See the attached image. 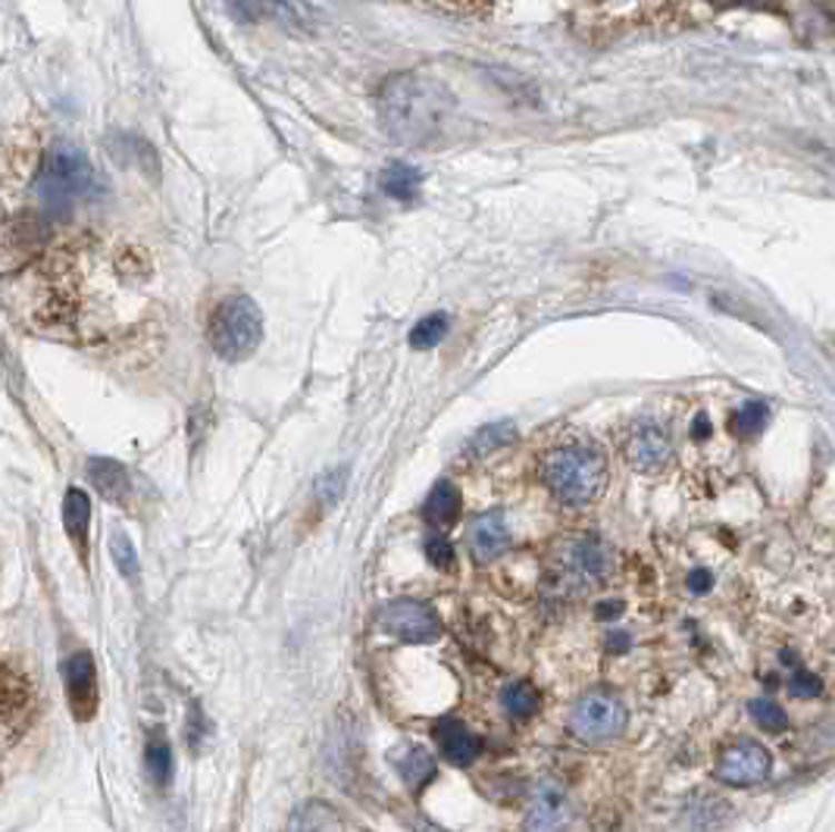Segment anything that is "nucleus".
<instances>
[{
    "instance_id": "f257e3e1",
    "label": "nucleus",
    "mask_w": 835,
    "mask_h": 832,
    "mask_svg": "<svg viewBox=\"0 0 835 832\" xmlns=\"http://www.w3.org/2000/svg\"><path fill=\"white\" fill-rule=\"evenodd\" d=\"M454 98L445 85L404 72L388 79L379 95V113L388 135L401 145H429L451 117Z\"/></svg>"
},
{
    "instance_id": "f03ea898",
    "label": "nucleus",
    "mask_w": 835,
    "mask_h": 832,
    "mask_svg": "<svg viewBox=\"0 0 835 832\" xmlns=\"http://www.w3.org/2000/svg\"><path fill=\"white\" fill-rule=\"evenodd\" d=\"M101 188V176L91 167L88 153L72 145H57L48 150L34 179V195L48 217H69L76 204L95 200Z\"/></svg>"
},
{
    "instance_id": "7ed1b4c3",
    "label": "nucleus",
    "mask_w": 835,
    "mask_h": 832,
    "mask_svg": "<svg viewBox=\"0 0 835 832\" xmlns=\"http://www.w3.org/2000/svg\"><path fill=\"white\" fill-rule=\"evenodd\" d=\"M541 479L551 488L554 498L569 507H585L602 495L607 483V460L602 450L588 445H567L548 454L541 466Z\"/></svg>"
},
{
    "instance_id": "20e7f679",
    "label": "nucleus",
    "mask_w": 835,
    "mask_h": 832,
    "mask_svg": "<svg viewBox=\"0 0 835 832\" xmlns=\"http://www.w3.org/2000/svg\"><path fill=\"white\" fill-rule=\"evenodd\" d=\"M210 345L222 360H248L264 341V314L251 298L235 295L219 300L217 310L210 314Z\"/></svg>"
},
{
    "instance_id": "39448f33",
    "label": "nucleus",
    "mask_w": 835,
    "mask_h": 832,
    "mask_svg": "<svg viewBox=\"0 0 835 832\" xmlns=\"http://www.w3.org/2000/svg\"><path fill=\"white\" fill-rule=\"evenodd\" d=\"M623 726H626V707L617 695L604 689L585 692L569 714V730L583 742H607L623 733Z\"/></svg>"
},
{
    "instance_id": "423d86ee",
    "label": "nucleus",
    "mask_w": 835,
    "mask_h": 832,
    "mask_svg": "<svg viewBox=\"0 0 835 832\" xmlns=\"http://www.w3.org/2000/svg\"><path fill=\"white\" fill-rule=\"evenodd\" d=\"M379 630L401 642H414V645H423V642H433L441 633V623L429 604L423 601H391L379 611Z\"/></svg>"
},
{
    "instance_id": "0eeeda50",
    "label": "nucleus",
    "mask_w": 835,
    "mask_h": 832,
    "mask_svg": "<svg viewBox=\"0 0 835 832\" xmlns=\"http://www.w3.org/2000/svg\"><path fill=\"white\" fill-rule=\"evenodd\" d=\"M44 241H48L44 219L22 214V217L3 222L0 226V269L22 267L29 257H34L38 250L44 248Z\"/></svg>"
},
{
    "instance_id": "6e6552de",
    "label": "nucleus",
    "mask_w": 835,
    "mask_h": 832,
    "mask_svg": "<svg viewBox=\"0 0 835 832\" xmlns=\"http://www.w3.org/2000/svg\"><path fill=\"white\" fill-rule=\"evenodd\" d=\"M769 751L757 742H738L719 754L714 776L726 785H757L769 776Z\"/></svg>"
},
{
    "instance_id": "1a4fd4ad",
    "label": "nucleus",
    "mask_w": 835,
    "mask_h": 832,
    "mask_svg": "<svg viewBox=\"0 0 835 832\" xmlns=\"http://www.w3.org/2000/svg\"><path fill=\"white\" fill-rule=\"evenodd\" d=\"M63 683H67L69 711L76 720L88 723L98 714V670L88 651H76L63 664Z\"/></svg>"
},
{
    "instance_id": "9d476101",
    "label": "nucleus",
    "mask_w": 835,
    "mask_h": 832,
    "mask_svg": "<svg viewBox=\"0 0 835 832\" xmlns=\"http://www.w3.org/2000/svg\"><path fill=\"white\" fill-rule=\"evenodd\" d=\"M569 826V808L560 789L551 783H545L535 792L533 808L526 814L523 832H567Z\"/></svg>"
},
{
    "instance_id": "9b49d317",
    "label": "nucleus",
    "mask_w": 835,
    "mask_h": 832,
    "mask_svg": "<svg viewBox=\"0 0 835 832\" xmlns=\"http://www.w3.org/2000/svg\"><path fill=\"white\" fill-rule=\"evenodd\" d=\"M469 551L479 564H488L495 557H501L507 545H510V529H507V519L498 511L491 514L476 516V523L469 526Z\"/></svg>"
},
{
    "instance_id": "f8f14e48",
    "label": "nucleus",
    "mask_w": 835,
    "mask_h": 832,
    "mask_svg": "<svg viewBox=\"0 0 835 832\" xmlns=\"http://www.w3.org/2000/svg\"><path fill=\"white\" fill-rule=\"evenodd\" d=\"M435 742H438L441 757H448L457 766L473 764L479 757V751H483V742L469 733L460 720H438L435 723Z\"/></svg>"
},
{
    "instance_id": "ddd939ff",
    "label": "nucleus",
    "mask_w": 835,
    "mask_h": 832,
    "mask_svg": "<svg viewBox=\"0 0 835 832\" xmlns=\"http://www.w3.org/2000/svg\"><path fill=\"white\" fill-rule=\"evenodd\" d=\"M669 450L673 448H669L667 433L660 426H654V423H642L635 429L633 442H629V460H633L635 469L654 473V469H660V466L667 464Z\"/></svg>"
},
{
    "instance_id": "4468645a",
    "label": "nucleus",
    "mask_w": 835,
    "mask_h": 832,
    "mask_svg": "<svg viewBox=\"0 0 835 832\" xmlns=\"http://www.w3.org/2000/svg\"><path fill=\"white\" fill-rule=\"evenodd\" d=\"M88 479L98 488V495L110 504H126L132 492V476L129 469L113 460V457H91L88 460Z\"/></svg>"
},
{
    "instance_id": "2eb2a0df",
    "label": "nucleus",
    "mask_w": 835,
    "mask_h": 832,
    "mask_svg": "<svg viewBox=\"0 0 835 832\" xmlns=\"http://www.w3.org/2000/svg\"><path fill=\"white\" fill-rule=\"evenodd\" d=\"M423 516H426V523L435 526V529H448L457 523V516H460V492L454 488L451 483H435V488L429 492V498H426V507H423Z\"/></svg>"
},
{
    "instance_id": "dca6fc26",
    "label": "nucleus",
    "mask_w": 835,
    "mask_h": 832,
    "mask_svg": "<svg viewBox=\"0 0 835 832\" xmlns=\"http://www.w3.org/2000/svg\"><path fill=\"white\" fill-rule=\"evenodd\" d=\"M88 523H91V501L82 488H69L63 501V526H67L69 542L79 548L82 557L88 548Z\"/></svg>"
},
{
    "instance_id": "f3484780",
    "label": "nucleus",
    "mask_w": 835,
    "mask_h": 832,
    "mask_svg": "<svg viewBox=\"0 0 835 832\" xmlns=\"http://www.w3.org/2000/svg\"><path fill=\"white\" fill-rule=\"evenodd\" d=\"M288 832H345V820L338 816L332 804L310 801V804H304L301 811L291 816Z\"/></svg>"
},
{
    "instance_id": "a211bd4d",
    "label": "nucleus",
    "mask_w": 835,
    "mask_h": 832,
    "mask_svg": "<svg viewBox=\"0 0 835 832\" xmlns=\"http://www.w3.org/2000/svg\"><path fill=\"white\" fill-rule=\"evenodd\" d=\"M419 185H423V172L410 164H391L382 172V191L395 200H417Z\"/></svg>"
},
{
    "instance_id": "6ab92c4d",
    "label": "nucleus",
    "mask_w": 835,
    "mask_h": 832,
    "mask_svg": "<svg viewBox=\"0 0 835 832\" xmlns=\"http://www.w3.org/2000/svg\"><path fill=\"white\" fill-rule=\"evenodd\" d=\"M29 704V683L13 666L0 664V716H17Z\"/></svg>"
},
{
    "instance_id": "aec40b11",
    "label": "nucleus",
    "mask_w": 835,
    "mask_h": 832,
    "mask_svg": "<svg viewBox=\"0 0 835 832\" xmlns=\"http://www.w3.org/2000/svg\"><path fill=\"white\" fill-rule=\"evenodd\" d=\"M395 764H398V773H401V780L410 789H423L435 776L433 754L423 749H407Z\"/></svg>"
},
{
    "instance_id": "412c9836",
    "label": "nucleus",
    "mask_w": 835,
    "mask_h": 832,
    "mask_svg": "<svg viewBox=\"0 0 835 832\" xmlns=\"http://www.w3.org/2000/svg\"><path fill=\"white\" fill-rule=\"evenodd\" d=\"M573 564L576 569L588 576V580H604L607 576V569H610V554L604 548L602 542H595V538H588V542H579L576 551H573Z\"/></svg>"
},
{
    "instance_id": "4be33fe9",
    "label": "nucleus",
    "mask_w": 835,
    "mask_h": 832,
    "mask_svg": "<svg viewBox=\"0 0 835 832\" xmlns=\"http://www.w3.org/2000/svg\"><path fill=\"white\" fill-rule=\"evenodd\" d=\"M501 707L507 711V716L526 720V716H533L538 711V692L529 683H523V680L507 683L501 689Z\"/></svg>"
},
{
    "instance_id": "5701e85b",
    "label": "nucleus",
    "mask_w": 835,
    "mask_h": 832,
    "mask_svg": "<svg viewBox=\"0 0 835 832\" xmlns=\"http://www.w3.org/2000/svg\"><path fill=\"white\" fill-rule=\"evenodd\" d=\"M514 438H517V429L510 423H491V426H483L479 433L473 435L469 450L473 454H495V450L507 448Z\"/></svg>"
},
{
    "instance_id": "b1692460",
    "label": "nucleus",
    "mask_w": 835,
    "mask_h": 832,
    "mask_svg": "<svg viewBox=\"0 0 835 832\" xmlns=\"http://www.w3.org/2000/svg\"><path fill=\"white\" fill-rule=\"evenodd\" d=\"M445 335H448V317H445V314H433V317L419 319L417 326H414V333H410V348L429 350L435 348Z\"/></svg>"
},
{
    "instance_id": "393cba45",
    "label": "nucleus",
    "mask_w": 835,
    "mask_h": 832,
    "mask_svg": "<svg viewBox=\"0 0 835 832\" xmlns=\"http://www.w3.org/2000/svg\"><path fill=\"white\" fill-rule=\"evenodd\" d=\"M748 711H752L754 716V723L764 730V733H783L785 726H788V716H785V711L776 704V701H769V699H757L748 704Z\"/></svg>"
},
{
    "instance_id": "a878e982",
    "label": "nucleus",
    "mask_w": 835,
    "mask_h": 832,
    "mask_svg": "<svg viewBox=\"0 0 835 832\" xmlns=\"http://www.w3.org/2000/svg\"><path fill=\"white\" fill-rule=\"evenodd\" d=\"M267 17L282 19L285 29H295V32H301L310 26V17H314V7H307V3H276V7H260Z\"/></svg>"
},
{
    "instance_id": "bb28decb",
    "label": "nucleus",
    "mask_w": 835,
    "mask_h": 832,
    "mask_svg": "<svg viewBox=\"0 0 835 832\" xmlns=\"http://www.w3.org/2000/svg\"><path fill=\"white\" fill-rule=\"evenodd\" d=\"M148 766H151L157 783H169V773H172V751H169L163 735H153L151 742H148Z\"/></svg>"
},
{
    "instance_id": "cd10ccee",
    "label": "nucleus",
    "mask_w": 835,
    "mask_h": 832,
    "mask_svg": "<svg viewBox=\"0 0 835 832\" xmlns=\"http://www.w3.org/2000/svg\"><path fill=\"white\" fill-rule=\"evenodd\" d=\"M110 554H113V561H117L119 573H122V576H129V580H135V576H138V554H135L132 542H129V535H126V533L110 535Z\"/></svg>"
},
{
    "instance_id": "c85d7f7f",
    "label": "nucleus",
    "mask_w": 835,
    "mask_h": 832,
    "mask_svg": "<svg viewBox=\"0 0 835 832\" xmlns=\"http://www.w3.org/2000/svg\"><path fill=\"white\" fill-rule=\"evenodd\" d=\"M314 495L322 507H335L341 495H345V469H332V473H322L317 479V488Z\"/></svg>"
},
{
    "instance_id": "c756f323",
    "label": "nucleus",
    "mask_w": 835,
    "mask_h": 832,
    "mask_svg": "<svg viewBox=\"0 0 835 832\" xmlns=\"http://www.w3.org/2000/svg\"><path fill=\"white\" fill-rule=\"evenodd\" d=\"M764 423H767V404H761V400H748L738 416H735V426H738V433L742 435H754L764 429Z\"/></svg>"
},
{
    "instance_id": "7c9ffc66",
    "label": "nucleus",
    "mask_w": 835,
    "mask_h": 832,
    "mask_svg": "<svg viewBox=\"0 0 835 832\" xmlns=\"http://www.w3.org/2000/svg\"><path fill=\"white\" fill-rule=\"evenodd\" d=\"M819 692H823V683H819V676H814V673L795 670V673L788 676V695H792V699H817Z\"/></svg>"
},
{
    "instance_id": "2f4dec72",
    "label": "nucleus",
    "mask_w": 835,
    "mask_h": 832,
    "mask_svg": "<svg viewBox=\"0 0 835 832\" xmlns=\"http://www.w3.org/2000/svg\"><path fill=\"white\" fill-rule=\"evenodd\" d=\"M426 557H429V564L438 566V569H448V566L454 564L451 542H448L445 535H429V538H426Z\"/></svg>"
},
{
    "instance_id": "473e14b6",
    "label": "nucleus",
    "mask_w": 835,
    "mask_h": 832,
    "mask_svg": "<svg viewBox=\"0 0 835 832\" xmlns=\"http://www.w3.org/2000/svg\"><path fill=\"white\" fill-rule=\"evenodd\" d=\"M710 585H714V576H710L707 569H695V573L688 576V588H692L695 595H704V592H710Z\"/></svg>"
},
{
    "instance_id": "72a5a7b5",
    "label": "nucleus",
    "mask_w": 835,
    "mask_h": 832,
    "mask_svg": "<svg viewBox=\"0 0 835 832\" xmlns=\"http://www.w3.org/2000/svg\"><path fill=\"white\" fill-rule=\"evenodd\" d=\"M607 648H610V651H626V648H629V635H626V633H610V638H607Z\"/></svg>"
},
{
    "instance_id": "f704fd0d",
    "label": "nucleus",
    "mask_w": 835,
    "mask_h": 832,
    "mask_svg": "<svg viewBox=\"0 0 835 832\" xmlns=\"http://www.w3.org/2000/svg\"><path fill=\"white\" fill-rule=\"evenodd\" d=\"M707 433H710V419L702 414L698 419H695V429H692V435H695V438H704Z\"/></svg>"
},
{
    "instance_id": "c9c22d12",
    "label": "nucleus",
    "mask_w": 835,
    "mask_h": 832,
    "mask_svg": "<svg viewBox=\"0 0 835 832\" xmlns=\"http://www.w3.org/2000/svg\"><path fill=\"white\" fill-rule=\"evenodd\" d=\"M619 611H623V604H619V601H614V604H602V607H598V616H604V620H607V616H619Z\"/></svg>"
}]
</instances>
